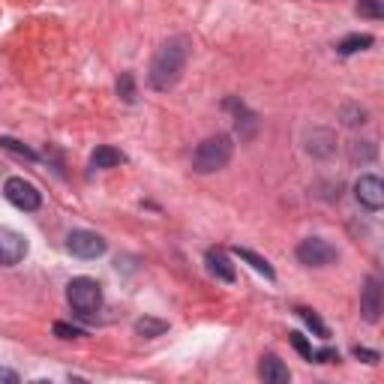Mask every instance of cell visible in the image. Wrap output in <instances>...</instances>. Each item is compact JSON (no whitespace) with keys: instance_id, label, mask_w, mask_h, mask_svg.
Returning a JSON list of instances; mask_svg holds the SVG:
<instances>
[{"instance_id":"7c38bea8","label":"cell","mask_w":384,"mask_h":384,"mask_svg":"<svg viewBox=\"0 0 384 384\" xmlns=\"http://www.w3.org/2000/svg\"><path fill=\"white\" fill-rule=\"evenodd\" d=\"M205 261H207V270L217 276V280H222V282H234L238 280V273H234V264H231V259L222 249H207V255H205Z\"/></svg>"},{"instance_id":"cb8c5ba5","label":"cell","mask_w":384,"mask_h":384,"mask_svg":"<svg viewBox=\"0 0 384 384\" xmlns=\"http://www.w3.org/2000/svg\"><path fill=\"white\" fill-rule=\"evenodd\" d=\"M339 360V351L336 348H313V364H336Z\"/></svg>"},{"instance_id":"8fae6325","label":"cell","mask_w":384,"mask_h":384,"mask_svg":"<svg viewBox=\"0 0 384 384\" xmlns=\"http://www.w3.org/2000/svg\"><path fill=\"white\" fill-rule=\"evenodd\" d=\"M259 376H261L264 384H288V381H292V372H288V366L276 355H264L261 357Z\"/></svg>"},{"instance_id":"484cf974","label":"cell","mask_w":384,"mask_h":384,"mask_svg":"<svg viewBox=\"0 0 384 384\" xmlns=\"http://www.w3.org/2000/svg\"><path fill=\"white\" fill-rule=\"evenodd\" d=\"M288 336H292V345H294L297 351H301V355H303L306 360H313V345H309L306 339H303V334H288Z\"/></svg>"},{"instance_id":"ac0fdd59","label":"cell","mask_w":384,"mask_h":384,"mask_svg":"<svg viewBox=\"0 0 384 384\" xmlns=\"http://www.w3.org/2000/svg\"><path fill=\"white\" fill-rule=\"evenodd\" d=\"M117 96H121V100L126 102V105H132L135 102V76L132 72H123L121 78H117Z\"/></svg>"},{"instance_id":"9c48e42d","label":"cell","mask_w":384,"mask_h":384,"mask_svg":"<svg viewBox=\"0 0 384 384\" xmlns=\"http://www.w3.org/2000/svg\"><path fill=\"white\" fill-rule=\"evenodd\" d=\"M355 198L364 205L366 210H381L384 207V184L378 174H360L355 184Z\"/></svg>"},{"instance_id":"7a4b0ae2","label":"cell","mask_w":384,"mask_h":384,"mask_svg":"<svg viewBox=\"0 0 384 384\" xmlns=\"http://www.w3.org/2000/svg\"><path fill=\"white\" fill-rule=\"evenodd\" d=\"M231 153H234L231 135H226V132L207 135L205 142L196 147V153H192V172H198V174L222 172V168L231 163Z\"/></svg>"},{"instance_id":"4fadbf2b","label":"cell","mask_w":384,"mask_h":384,"mask_svg":"<svg viewBox=\"0 0 384 384\" xmlns=\"http://www.w3.org/2000/svg\"><path fill=\"white\" fill-rule=\"evenodd\" d=\"M90 163H93V168H114V165L126 163V153L117 151V147H111V144H102V147H96L93 151Z\"/></svg>"},{"instance_id":"603a6c76","label":"cell","mask_w":384,"mask_h":384,"mask_svg":"<svg viewBox=\"0 0 384 384\" xmlns=\"http://www.w3.org/2000/svg\"><path fill=\"white\" fill-rule=\"evenodd\" d=\"M0 144L6 147V151H13V153H18V156H25V159H39L30 147H25L21 142H15V138H6V135H0Z\"/></svg>"},{"instance_id":"ba28073f","label":"cell","mask_w":384,"mask_h":384,"mask_svg":"<svg viewBox=\"0 0 384 384\" xmlns=\"http://www.w3.org/2000/svg\"><path fill=\"white\" fill-rule=\"evenodd\" d=\"M381 303H384L381 280H378L376 273H369L364 288H360V315H364V322H369V324L378 322V318H381Z\"/></svg>"},{"instance_id":"e0dca14e","label":"cell","mask_w":384,"mask_h":384,"mask_svg":"<svg viewBox=\"0 0 384 384\" xmlns=\"http://www.w3.org/2000/svg\"><path fill=\"white\" fill-rule=\"evenodd\" d=\"M165 330H168V322H163V318H151V315H144V318H138V322H135V334H138V336H144V339L163 336Z\"/></svg>"},{"instance_id":"9a60e30c","label":"cell","mask_w":384,"mask_h":384,"mask_svg":"<svg viewBox=\"0 0 384 384\" xmlns=\"http://www.w3.org/2000/svg\"><path fill=\"white\" fill-rule=\"evenodd\" d=\"M372 42H376V39H372L369 34H348L345 39H339L336 51H339L343 57H348V55H357V51H366Z\"/></svg>"},{"instance_id":"5b68a950","label":"cell","mask_w":384,"mask_h":384,"mask_svg":"<svg viewBox=\"0 0 384 384\" xmlns=\"http://www.w3.org/2000/svg\"><path fill=\"white\" fill-rule=\"evenodd\" d=\"M67 249L76 255V259L90 261V259H100V255H105L109 243H105L102 234L88 231V228H76V231L67 234Z\"/></svg>"},{"instance_id":"4316f807","label":"cell","mask_w":384,"mask_h":384,"mask_svg":"<svg viewBox=\"0 0 384 384\" xmlns=\"http://www.w3.org/2000/svg\"><path fill=\"white\" fill-rule=\"evenodd\" d=\"M21 381V376L18 372H13V369H4L0 366V384H18Z\"/></svg>"},{"instance_id":"2e32d148","label":"cell","mask_w":384,"mask_h":384,"mask_svg":"<svg viewBox=\"0 0 384 384\" xmlns=\"http://www.w3.org/2000/svg\"><path fill=\"white\" fill-rule=\"evenodd\" d=\"M376 156H378V151H376V144L372 142H351L348 144V159L351 163H360V165H366V163H376Z\"/></svg>"},{"instance_id":"3957f363","label":"cell","mask_w":384,"mask_h":384,"mask_svg":"<svg viewBox=\"0 0 384 384\" xmlns=\"http://www.w3.org/2000/svg\"><path fill=\"white\" fill-rule=\"evenodd\" d=\"M67 301L76 315L93 318L102 309V285L90 280V276H76V280H69V285H67Z\"/></svg>"},{"instance_id":"7402d4cb","label":"cell","mask_w":384,"mask_h":384,"mask_svg":"<svg viewBox=\"0 0 384 384\" xmlns=\"http://www.w3.org/2000/svg\"><path fill=\"white\" fill-rule=\"evenodd\" d=\"M357 15L364 18H384V9H381V0H360L357 4Z\"/></svg>"},{"instance_id":"52a82bcc","label":"cell","mask_w":384,"mask_h":384,"mask_svg":"<svg viewBox=\"0 0 384 384\" xmlns=\"http://www.w3.org/2000/svg\"><path fill=\"white\" fill-rule=\"evenodd\" d=\"M27 238L9 226H0V268H15L27 255Z\"/></svg>"},{"instance_id":"ffe728a7","label":"cell","mask_w":384,"mask_h":384,"mask_svg":"<svg viewBox=\"0 0 384 384\" xmlns=\"http://www.w3.org/2000/svg\"><path fill=\"white\" fill-rule=\"evenodd\" d=\"M297 315H301L303 322H306L309 327H313V330H315V334L322 336V339H327V336H330V330H327V324L322 322V318H318V313H313V309H303V306H301V309H297Z\"/></svg>"},{"instance_id":"5bb4252c","label":"cell","mask_w":384,"mask_h":384,"mask_svg":"<svg viewBox=\"0 0 384 384\" xmlns=\"http://www.w3.org/2000/svg\"><path fill=\"white\" fill-rule=\"evenodd\" d=\"M234 255H238V259H243L252 270H259L261 276H268V280H276V270L270 268V261L261 259V255H255L252 249H247V247H234Z\"/></svg>"},{"instance_id":"d6986e66","label":"cell","mask_w":384,"mask_h":384,"mask_svg":"<svg viewBox=\"0 0 384 384\" xmlns=\"http://www.w3.org/2000/svg\"><path fill=\"white\" fill-rule=\"evenodd\" d=\"M366 117V109H360V105H343V111H339V121L345 126H364Z\"/></svg>"},{"instance_id":"8992f818","label":"cell","mask_w":384,"mask_h":384,"mask_svg":"<svg viewBox=\"0 0 384 384\" xmlns=\"http://www.w3.org/2000/svg\"><path fill=\"white\" fill-rule=\"evenodd\" d=\"M4 196L9 205H15L18 210H27V213L39 210V205H42V192L25 177H9L4 184Z\"/></svg>"},{"instance_id":"30bf717a","label":"cell","mask_w":384,"mask_h":384,"mask_svg":"<svg viewBox=\"0 0 384 384\" xmlns=\"http://www.w3.org/2000/svg\"><path fill=\"white\" fill-rule=\"evenodd\" d=\"M306 151L318 156V159H327V156H334L336 151V135L330 132V130H313V132H306Z\"/></svg>"},{"instance_id":"277c9868","label":"cell","mask_w":384,"mask_h":384,"mask_svg":"<svg viewBox=\"0 0 384 384\" xmlns=\"http://www.w3.org/2000/svg\"><path fill=\"white\" fill-rule=\"evenodd\" d=\"M297 261L303 264V268H330L336 259H339V252L334 243H327L324 238H306L297 243Z\"/></svg>"},{"instance_id":"44dd1931","label":"cell","mask_w":384,"mask_h":384,"mask_svg":"<svg viewBox=\"0 0 384 384\" xmlns=\"http://www.w3.org/2000/svg\"><path fill=\"white\" fill-rule=\"evenodd\" d=\"M51 330H55V336H57V339H81V336H88L81 327L67 324V322H55V324H51Z\"/></svg>"},{"instance_id":"d4e9b609","label":"cell","mask_w":384,"mask_h":384,"mask_svg":"<svg viewBox=\"0 0 384 384\" xmlns=\"http://www.w3.org/2000/svg\"><path fill=\"white\" fill-rule=\"evenodd\" d=\"M351 355H355L357 360H364V364H378V360H381L378 351H372L366 345H355V348H351Z\"/></svg>"},{"instance_id":"6da1fadb","label":"cell","mask_w":384,"mask_h":384,"mask_svg":"<svg viewBox=\"0 0 384 384\" xmlns=\"http://www.w3.org/2000/svg\"><path fill=\"white\" fill-rule=\"evenodd\" d=\"M189 48H192V39L184 34L165 39L163 46L156 48V55L151 60V69H147V84H151V90L168 93L172 88H177V81L184 78L186 60H189Z\"/></svg>"}]
</instances>
